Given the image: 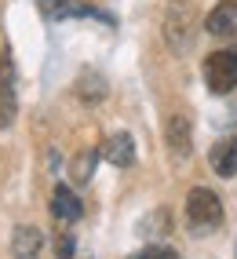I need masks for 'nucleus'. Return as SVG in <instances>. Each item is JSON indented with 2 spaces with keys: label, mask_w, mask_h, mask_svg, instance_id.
<instances>
[{
  "label": "nucleus",
  "mask_w": 237,
  "mask_h": 259,
  "mask_svg": "<svg viewBox=\"0 0 237 259\" xmlns=\"http://www.w3.org/2000/svg\"><path fill=\"white\" fill-rule=\"evenodd\" d=\"M186 219H190V234H215L223 227V201L208 186H194L186 194Z\"/></svg>",
  "instance_id": "1"
},
{
  "label": "nucleus",
  "mask_w": 237,
  "mask_h": 259,
  "mask_svg": "<svg viewBox=\"0 0 237 259\" xmlns=\"http://www.w3.org/2000/svg\"><path fill=\"white\" fill-rule=\"evenodd\" d=\"M205 84L212 95H230L237 88V51L223 48L205 59Z\"/></svg>",
  "instance_id": "2"
},
{
  "label": "nucleus",
  "mask_w": 237,
  "mask_h": 259,
  "mask_svg": "<svg viewBox=\"0 0 237 259\" xmlns=\"http://www.w3.org/2000/svg\"><path fill=\"white\" fill-rule=\"evenodd\" d=\"M164 37H168V44H172L175 51L190 48V40H194V11H190L186 0H172V4H168V11H164Z\"/></svg>",
  "instance_id": "3"
},
{
  "label": "nucleus",
  "mask_w": 237,
  "mask_h": 259,
  "mask_svg": "<svg viewBox=\"0 0 237 259\" xmlns=\"http://www.w3.org/2000/svg\"><path fill=\"white\" fill-rule=\"evenodd\" d=\"M40 15L48 22H66V19H99V22H110V15L95 11L91 4H80V0H40Z\"/></svg>",
  "instance_id": "4"
},
{
  "label": "nucleus",
  "mask_w": 237,
  "mask_h": 259,
  "mask_svg": "<svg viewBox=\"0 0 237 259\" xmlns=\"http://www.w3.org/2000/svg\"><path fill=\"white\" fill-rule=\"evenodd\" d=\"M205 29L219 40H237V0H223L215 4L205 19Z\"/></svg>",
  "instance_id": "5"
},
{
  "label": "nucleus",
  "mask_w": 237,
  "mask_h": 259,
  "mask_svg": "<svg viewBox=\"0 0 237 259\" xmlns=\"http://www.w3.org/2000/svg\"><path fill=\"white\" fill-rule=\"evenodd\" d=\"M208 164L219 179H233L237 176V135H223L212 150H208Z\"/></svg>",
  "instance_id": "6"
},
{
  "label": "nucleus",
  "mask_w": 237,
  "mask_h": 259,
  "mask_svg": "<svg viewBox=\"0 0 237 259\" xmlns=\"http://www.w3.org/2000/svg\"><path fill=\"white\" fill-rule=\"evenodd\" d=\"M99 153H103L110 164L128 168V164H135V139H131L128 132H113V135H106V143H103Z\"/></svg>",
  "instance_id": "7"
},
{
  "label": "nucleus",
  "mask_w": 237,
  "mask_h": 259,
  "mask_svg": "<svg viewBox=\"0 0 237 259\" xmlns=\"http://www.w3.org/2000/svg\"><path fill=\"white\" fill-rule=\"evenodd\" d=\"M52 215L59 223H77L84 215V204H80V197L73 194L70 186H55V194H52Z\"/></svg>",
  "instance_id": "8"
},
{
  "label": "nucleus",
  "mask_w": 237,
  "mask_h": 259,
  "mask_svg": "<svg viewBox=\"0 0 237 259\" xmlns=\"http://www.w3.org/2000/svg\"><path fill=\"white\" fill-rule=\"evenodd\" d=\"M15 113H19V99H15V80H11V66L8 59L0 62V128H8Z\"/></svg>",
  "instance_id": "9"
},
{
  "label": "nucleus",
  "mask_w": 237,
  "mask_h": 259,
  "mask_svg": "<svg viewBox=\"0 0 237 259\" xmlns=\"http://www.w3.org/2000/svg\"><path fill=\"white\" fill-rule=\"evenodd\" d=\"M164 135H168V146H172L175 157H190L194 143H190V120L186 117H172L164 124Z\"/></svg>",
  "instance_id": "10"
},
{
  "label": "nucleus",
  "mask_w": 237,
  "mask_h": 259,
  "mask_svg": "<svg viewBox=\"0 0 237 259\" xmlns=\"http://www.w3.org/2000/svg\"><path fill=\"white\" fill-rule=\"evenodd\" d=\"M40 245H44V234H40L37 227H19V230H15V237H11L15 259H33V255L40 252Z\"/></svg>",
  "instance_id": "11"
},
{
  "label": "nucleus",
  "mask_w": 237,
  "mask_h": 259,
  "mask_svg": "<svg viewBox=\"0 0 237 259\" xmlns=\"http://www.w3.org/2000/svg\"><path fill=\"white\" fill-rule=\"evenodd\" d=\"M106 95V84L99 80V73H84L80 77V99L84 102H95V99H103Z\"/></svg>",
  "instance_id": "12"
},
{
  "label": "nucleus",
  "mask_w": 237,
  "mask_h": 259,
  "mask_svg": "<svg viewBox=\"0 0 237 259\" xmlns=\"http://www.w3.org/2000/svg\"><path fill=\"white\" fill-rule=\"evenodd\" d=\"M128 259H179L172 248H164V245H150V248H139L135 255H128Z\"/></svg>",
  "instance_id": "13"
},
{
  "label": "nucleus",
  "mask_w": 237,
  "mask_h": 259,
  "mask_svg": "<svg viewBox=\"0 0 237 259\" xmlns=\"http://www.w3.org/2000/svg\"><path fill=\"white\" fill-rule=\"evenodd\" d=\"M91 161H95V153H80V157L73 161V179H77V183H88V176H91Z\"/></svg>",
  "instance_id": "14"
},
{
  "label": "nucleus",
  "mask_w": 237,
  "mask_h": 259,
  "mask_svg": "<svg viewBox=\"0 0 237 259\" xmlns=\"http://www.w3.org/2000/svg\"><path fill=\"white\" fill-rule=\"evenodd\" d=\"M59 259H73V237H59Z\"/></svg>",
  "instance_id": "15"
}]
</instances>
